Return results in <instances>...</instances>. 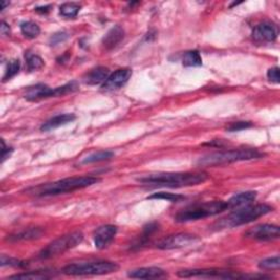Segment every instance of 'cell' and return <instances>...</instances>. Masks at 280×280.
Instances as JSON below:
<instances>
[{"label": "cell", "instance_id": "1", "mask_svg": "<svg viewBox=\"0 0 280 280\" xmlns=\"http://www.w3.org/2000/svg\"><path fill=\"white\" fill-rule=\"evenodd\" d=\"M208 179V174L204 172L198 173H159V174H151L147 177L139 178L137 181L139 183L146 184V185H151L156 187H171V188H179V187H187V186H195L204 183Z\"/></svg>", "mask_w": 280, "mask_h": 280}, {"label": "cell", "instance_id": "2", "mask_svg": "<svg viewBox=\"0 0 280 280\" xmlns=\"http://www.w3.org/2000/svg\"><path fill=\"white\" fill-rule=\"evenodd\" d=\"M101 180L94 177H79V178H69L56 181L53 183H46L42 185L31 187L27 190L29 195L37 197L46 196H57L60 194H67L77 189H82L89 187L94 184L99 183Z\"/></svg>", "mask_w": 280, "mask_h": 280}, {"label": "cell", "instance_id": "3", "mask_svg": "<svg viewBox=\"0 0 280 280\" xmlns=\"http://www.w3.org/2000/svg\"><path fill=\"white\" fill-rule=\"evenodd\" d=\"M274 210V208L266 204H259L254 206H245L241 209L235 210L232 213L228 214L227 217L218 220L212 226L213 230H222V229H231L239 226L246 225L263 217Z\"/></svg>", "mask_w": 280, "mask_h": 280}, {"label": "cell", "instance_id": "4", "mask_svg": "<svg viewBox=\"0 0 280 280\" xmlns=\"http://www.w3.org/2000/svg\"><path fill=\"white\" fill-rule=\"evenodd\" d=\"M264 157V154L256 149L244 148V149H234L228 151H219L207 155L198 160V165L201 166H220L225 164H230L240 161H249V160L261 159Z\"/></svg>", "mask_w": 280, "mask_h": 280}, {"label": "cell", "instance_id": "5", "mask_svg": "<svg viewBox=\"0 0 280 280\" xmlns=\"http://www.w3.org/2000/svg\"><path fill=\"white\" fill-rule=\"evenodd\" d=\"M227 209H229L228 203L222 201L195 204L186 207L185 209H182L179 213H177V216H175L174 220L181 223L196 221L208 217H212V216L221 213Z\"/></svg>", "mask_w": 280, "mask_h": 280}, {"label": "cell", "instance_id": "6", "mask_svg": "<svg viewBox=\"0 0 280 280\" xmlns=\"http://www.w3.org/2000/svg\"><path fill=\"white\" fill-rule=\"evenodd\" d=\"M119 266L114 262H81L69 264L62 268V273L68 276H100L116 273Z\"/></svg>", "mask_w": 280, "mask_h": 280}, {"label": "cell", "instance_id": "7", "mask_svg": "<svg viewBox=\"0 0 280 280\" xmlns=\"http://www.w3.org/2000/svg\"><path fill=\"white\" fill-rule=\"evenodd\" d=\"M83 234L82 232L76 231L71 232L66 235H62L58 239H56L55 241L50 243L45 249L39 253V257L47 260L55 257V256H58L60 254H63L65 252L74 249V247L78 246L80 243L82 242Z\"/></svg>", "mask_w": 280, "mask_h": 280}, {"label": "cell", "instance_id": "8", "mask_svg": "<svg viewBox=\"0 0 280 280\" xmlns=\"http://www.w3.org/2000/svg\"><path fill=\"white\" fill-rule=\"evenodd\" d=\"M78 90V84L75 81H71L62 87L52 88L47 87L45 84H36L34 87H30L26 93V99L29 101H37L41 99H47V98H56L61 97V95H66L68 93H73Z\"/></svg>", "mask_w": 280, "mask_h": 280}, {"label": "cell", "instance_id": "9", "mask_svg": "<svg viewBox=\"0 0 280 280\" xmlns=\"http://www.w3.org/2000/svg\"><path fill=\"white\" fill-rule=\"evenodd\" d=\"M181 278H222V279H236V278H265L259 275H241L233 271L223 269H185L178 273Z\"/></svg>", "mask_w": 280, "mask_h": 280}, {"label": "cell", "instance_id": "10", "mask_svg": "<svg viewBox=\"0 0 280 280\" xmlns=\"http://www.w3.org/2000/svg\"><path fill=\"white\" fill-rule=\"evenodd\" d=\"M244 236L246 239L256 240V241H273L280 236V229L278 226L264 223V225H259L247 230Z\"/></svg>", "mask_w": 280, "mask_h": 280}, {"label": "cell", "instance_id": "11", "mask_svg": "<svg viewBox=\"0 0 280 280\" xmlns=\"http://www.w3.org/2000/svg\"><path fill=\"white\" fill-rule=\"evenodd\" d=\"M198 241V238L188 233H178L169 235L157 243V247L160 250H174L185 247Z\"/></svg>", "mask_w": 280, "mask_h": 280}, {"label": "cell", "instance_id": "12", "mask_svg": "<svg viewBox=\"0 0 280 280\" xmlns=\"http://www.w3.org/2000/svg\"><path fill=\"white\" fill-rule=\"evenodd\" d=\"M278 36V29L271 22H263L256 26L253 31V38L259 43L275 42Z\"/></svg>", "mask_w": 280, "mask_h": 280}, {"label": "cell", "instance_id": "13", "mask_svg": "<svg viewBox=\"0 0 280 280\" xmlns=\"http://www.w3.org/2000/svg\"><path fill=\"white\" fill-rule=\"evenodd\" d=\"M133 71L128 68L116 70L115 73L109 76V78L105 80V82L102 84L103 90L114 91L121 89L122 87H124L128 82V80L131 79Z\"/></svg>", "mask_w": 280, "mask_h": 280}, {"label": "cell", "instance_id": "14", "mask_svg": "<svg viewBox=\"0 0 280 280\" xmlns=\"http://www.w3.org/2000/svg\"><path fill=\"white\" fill-rule=\"evenodd\" d=\"M117 233V228L115 226H102L94 232V245L97 249L103 250L107 247L113 241Z\"/></svg>", "mask_w": 280, "mask_h": 280}, {"label": "cell", "instance_id": "15", "mask_svg": "<svg viewBox=\"0 0 280 280\" xmlns=\"http://www.w3.org/2000/svg\"><path fill=\"white\" fill-rule=\"evenodd\" d=\"M124 35H125V31L122 27L116 26L114 28H112L103 38L102 41L103 47L107 51L115 49V47L124 39Z\"/></svg>", "mask_w": 280, "mask_h": 280}, {"label": "cell", "instance_id": "16", "mask_svg": "<svg viewBox=\"0 0 280 280\" xmlns=\"http://www.w3.org/2000/svg\"><path fill=\"white\" fill-rule=\"evenodd\" d=\"M165 276V271L159 267H141L128 273V277L136 279H158Z\"/></svg>", "mask_w": 280, "mask_h": 280}, {"label": "cell", "instance_id": "17", "mask_svg": "<svg viewBox=\"0 0 280 280\" xmlns=\"http://www.w3.org/2000/svg\"><path fill=\"white\" fill-rule=\"evenodd\" d=\"M76 116L74 114H59L56 115L54 117H52L49 121L45 122L42 127L41 131L42 132H50L53 130H56V128H58L60 126L66 125L68 123H71L73 121H75Z\"/></svg>", "mask_w": 280, "mask_h": 280}, {"label": "cell", "instance_id": "18", "mask_svg": "<svg viewBox=\"0 0 280 280\" xmlns=\"http://www.w3.org/2000/svg\"><path fill=\"white\" fill-rule=\"evenodd\" d=\"M255 199H256V191L247 190V191H242V193H239L234 195L233 197H231L227 203L229 206V209H231V208L249 205L253 201H255Z\"/></svg>", "mask_w": 280, "mask_h": 280}, {"label": "cell", "instance_id": "19", "mask_svg": "<svg viewBox=\"0 0 280 280\" xmlns=\"http://www.w3.org/2000/svg\"><path fill=\"white\" fill-rule=\"evenodd\" d=\"M109 78V69L105 67H97L87 75L84 81L90 85H97L104 83Z\"/></svg>", "mask_w": 280, "mask_h": 280}, {"label": "cell", "instance_id": "20", "mask_svg": "<svg viewBox=\"0 0 280 280\" xmlns=\"http://www.w3.org/2000/svg\"><path fill=\"white\" fill-rule=\"evenodd\" d=\"M43 234V230L39 228H29L23 230L21 232H18L17 234L11 235L9 239L11 241H25V240H34L41 238ZM8 239V240H9Z\"/></svg>", "mask_w": 280, "mask_h": 280}, {"label": "cell", "instance_id": "21", "mask_svg": "<svg viewBox=\"0 0 280 280\" xmlns=\"http://www.w3.org/2000/svg\"><path fill=\"white\" fill-rule=\"evenodd\" d=\"M182 62L185 67H198L203 65V59L198 51H189L184 54Z\"/></svg>", "mask_w": 280, "mask_h": 280}, {"label": "cell", "instance_id": "22", "mask_svg": "<svg viewBox=\"0 0 280 280\" xmlns=\"http://www.w3.org/2000/svg\"><path fill=\"white\" fill-rule=\"evenodd\" d=\"M22 34L28 38H35L41 33V29L36 25V23L32 21L22 22L20 26Z\"/></svg>", "mask_w": 280, "mask_h": 280}, {"label": "cell", "instance_id": "23", "mask_svg": "<svg viewBox=\"0 0 280 280\" xmlns=\"http://www.w3.org/2000/svg\"><path fill=\"white\" fill-rule=\"evenodd\" d=\"M113 157H114V153H112V151H99V153H94L90 156L85 157L82 160V163L83 164H89V163L107 161V160L112 159Z\"/></svg>", "mask_w": 280, "mask_h": 280}, {"label": "cell", "instance_id": "24", "mask_svg": "<svg viewBox=\"0 0 280 280\" xmlns=\"http://www.w3.org/2000/svg\"><path fill=\"white\" fill-rule=\"evenodd\" d=\"M80 10V6L75 3H66L60 6L59 12L65 18H75Z\"/></svg>", "mask_w": 280, "mask_h": 280}, {"label": "cell", "instance_id": "25", "mask_svg": "<svg viewBox=\"0 0 280 280\" xmlns=\"http://www.w3.org/2000/svg\"><path fill=\"white\" fill-rule=\"evenodd\" d=\"M54 277L53 274H50V271H32L28 274H19L10 276V279H49Z\"/></svg>", "mask_w": 280, "mask_h": 280}, {"label": "cell", "instance_id": "26", "mask_svg": "<svg viewBox=\"0 0 280 280\" xmlns=\"http://www.w3.org/2000/svg\"><path fill=\"white\" fill-rule=\"evenodd\" d=\"M259 267L263 270H278L280 268V259L279 256H273L260 262Z\"/></svg>", "mask_w": 280, "mask_h": 280}, {"label": "cell", "instance_id": "27", "mask_svg": "<svg viewBox=\"0 0 280 280\" xmlns=\"http://www.w3.org/2000/svg\"><path fill=\"white\" fill-rule=\"evenodd\" d=\"M19 70H20V61L18 59L10 60L9 63H8V67L6 69V73L4 76V82L13 78L19 73Z\"/></svg>", "mask_w": 280, "mask_h": 280}, {"label": "cell", "instance_id": "28", "mask_svg": "<svg viewBox=\"0 0 280 280\" xmlns=\"http://www.w3.org/2000/svg\"><path fill=\"white\" fill-rule=\"evenodd\" d=\"M27 66L29 71H35L44 66V61L37 55H29L27 57Z\"/></svg>", "mask_w": 280, "mask_h": 280}, {"label": "cell", "instance_id": "29", "mask_svg": "<svg viewBox=\"0 0 280 280\" xmlns=\"http://www.w3.org/2000/svg\"><path fill=\"white\" fill-rule=\"evenodd\" d=\"M149 199H164L166 202H171V203H177L180 202L183 198V196L178 195V194H171V193H157L148 197Z\"/></svg>", "mask_w": 280, "mask_h": 280}, {"label": "cell", "instance_id": "30", "mask_svg": "<svg viewBox=\"0 0 280 280\" xmlns=\"http://www.w3.org/2000/svg\"><path fill=\"white\" fill-rule=\"evenodd\" d=\"M252 126L253 124L251 122H235V123H232L229 127H227V131L230 133H234V132L246 130V128H250Z\"/></svg>", "mask_w": 280, "mask_h": 280}, {"label": "cell", "instance_id": "31", "mask_svg": "<svg viewBox=\"0 0 280 280\" xmlns=\"http://www.w3.org/2000/svg\"><path fill=\"white\" fill-rule=\"evenodd\" d=\"M22 264L20 261L15 260V259H11V257H7V256L3 255L2 256V266L5 267V266H21Z\"/></svg>", "mask_w": 280, "mask_h": 280}, {"label": "cell", "instance_id": "32", "mask_svg": "<svg viewBox=\"0 0 280 280\" xmlns=\"http://www.w3.org/2000/svg\"><path fill=\"white\" fill-rule=\"evenodd\" d=\"M267 78L269 79V81H271V82L279 83V68L278 67L270 68L267 71Z\"/></svg>", "mask_w": 280, "mask_h": 280}, {"label": "cell", "instance_id": "33", "mask_svg": "<svg viewBox=\"0 0 280 280\" xmlns=\"http://www.w3.org/2000/svg\"><path fill=\"white\" fill-rule=\"evenodd\" d=\"M66 38H68V34L65 32H61V33H56L51 38V45H56L60 42H63Z\"/></svg>", "mask_w": 280, "mask_h": 280}, {"label": "cell", "instance_id": "34", "mask_svg": "<svg viewBox=\"0 0 280 280\" xmlns=\"http://www.w3.org/2000/svg\"><path fill=\"white\" fill-rule=\"evenodd\" d=\"M12 148H7L6 145H5V142L3 141V162L5 161V160L10 156V154L12 153Z\"/></svg>", "mask_w": 280, "mask_h": 280}, {"label": "cell", "instance_id": "35", "mask_svg": "<svg viewBox=\"0 0 280 280\" xmlns=\"http://www.w3.org/2000/svg\"><path fill=\"white\" fill-rule=\"evenodd\" d=\"M0 30H2V34L3 35H9L10 34V28L5 21L2 22V28H0Z\"/></svg>", "mask_w": 280, "mask_h": 280}, {"label": "cell", "instance_id": "36", "mask_svg": "<svg viewBox=\"0 0 280 280\" xmlns=\"http://www.w3.org/2000/svg\"><path fill=\"white\" fill-rule=\"evenodd\" d=\"M50 8H51V6H45V7H37L36 8V9H35V11H37V12H39V13H47V12H49L51 9H50Z\"/></svg>", "mask_w": 280, "mask_h": 280}, {"label": "cell", "instance_id": "37", "mask_svg": "<svg viewBox=\"0 0 280 280\" xmlns=\"http://www.w3.org/2000/svg\"><path fill=\"white\" fill-rule=\"evenodd\" d=\"M2 5H3V7H2V10H4L5 8H6V6H7V5H9V3H5V2H3V3H2Z\"/></svg>", "mask_w": 280, "mask_h": 280}]
</instances>
